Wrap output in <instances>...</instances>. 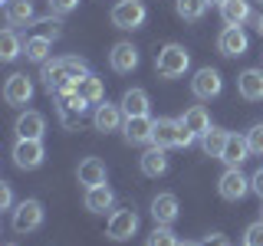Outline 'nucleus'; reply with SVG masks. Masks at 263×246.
<instances>
[{"instance_id":"obj_1","label":"nucleus","mask_w":263,"mask_h":246,"mask_svg":"<svg viewBox=\"0 0 263 246\" xmlns=\"http://www.w3.org/2000/svg\"><path fill=\"white\" fill-rule=\"evenodd\" d=\"M191 66V53H187L181 43H164L155 56V69H158L161 79H181Z\"/></svg>"},{"instance_id":"obj_2","label":"nucleus","mask_w":263,"mask_h":246,"mask_svg":"<svg viewBox=\"0 0 263 246\" xmlns=\"http://www.w3.org/2000/svg\"><path fill=\"white\" fill-rule=\"evenodd\" d=\"M194 131H187L184 125H181V118H155V135H152V145L158 148H187L194 145Z\"/></svg>"},{"instance_id":"obj_3","label":"nucleus","mask_w":263,"mask_h":246,"mask_svg":"<svg viewBox=\"0 0 263 246\" xmlns=\"http://www.w3.org/2000/svg\"><path fill=\"white\" fill-rule=\"evenodd\" d=\"M109 16H112L115 30H138L148 20V7L142 4V0H119Z\"/></svg>"},{"instance_id":"obj_4","label":"nucleus","mask_w":263,"mask_h":246,"mask_svg":"<svg viewBox=\"0 0 263 246\" xmlns=\"http://www.w3.org/2000/svg\"><path fill=\"white\" fill-rule=\"evenodd\" d=\"M10 213H13L10 217L13 233H33V230L43 227V203L40 200H20Z\"/></svg>"},{"instance_id":"obj_5","label":"nucleus","mask_w":263,"mask_h":246,"mask_svg":"<svg viewBox=\"0 0 263 246\" xmlns=\"http://www.w3.org/2000/svg\"><path fill=\"white\" fill-rule=\"evenodd\" d=\"M250 191H253V187H250V177L240 174V168H227L224 174H220V180H217V194L224 197V200H230V203L243 200Z\"/></svg>"},{"instance_id":"obj_6","label":"nucleus","mask_w":263,"mask_h":246,"mask_svg":"<svg viewBox=\"0 0 263 246\" xmlns=\"http://www.w3.org/2000/svg\"><path fill=\"white\" fill-rule=\"evenodd\" d=\"M43 161H46L43 141H33V138H16V145H13V164H16V168L33 171V168H40Z\"/></svg>"},{"instance_id":"obj_7","label":"nucleus","mask_w":263,"mask_h":246,"mask_svg":"<svg viewBox=\"0 0 263 246\" xmlns=\"http://www.w3.org/2000/svg\"><path fill=\"white\" fill-rule=\"evenodd\" d=\"M220 89H224V79H220L217 69L204 66V69L194 72V79H191V92H194V98H201V102H208V98H217Z\"/></svg>"},{"instance_id":"obj_8","label":"nucleus","mask_w":263,"mask_h":246,"mask_svg":"<svg viewBox=\"0 0 263 246\" xmlns=\"http://www.w3.org/2000/svg\"><path fill=\"white\" fill-rule=\"evenodd\" d=\"M135 233H138V213L132 210V207L115 210L112 217H109V240L125 243V240H132Z\"/></svg>"},{"instance_id":"obj_9","label":"nucleus","mask_w":263,"mask_h":246,"mask_svg":"<svg viewBox=\"0 0 263 246\" xmlns=\"http://www.w3.org/2000/svg\"><path fill=\"white\" fill-rule=\"evenodd\" d=\"M122 125H125V112H122V105H112V102L96 105V112H92V128L96 131L109 135V131H119Z\"/></svg>"},{"instance_id":"obj_10","label":"nucleus","mask_w":263,"mask_h":246,"mask_svg":"<svg viewBox=\"0 0 263 246\" xmlns=\"http://www.w3.org/2000/svg\"><path fill=\"white\" fill-rule=\"evenodd\" d=\"M247 46H250V39H247V33L240 27H224L217 36V49L220 56H227V59H237V56L247 53Z\"/></svg>"},{"instance_id":"obj_11","label":"nucleus","mask_w":263,"mask_h":246,"mask_svg":"<svg viewBox=\"0 0 263 246\" xmlns=\"http://www.w3.org/2000/svg\"><path fill=\"white\" fill-rule=\"evenodd\" d=\"M122 131H125V141L128 145H148V141H152V135H155V118H152V115H135V118H125Z\"/></svg>"},{"instance_id":"obj_12","label":"nucleus","mask_w":263,"mask_h":246,"mask_svg":"<svg viewBox=\"0 0 263 246\" xmlns=\"http://www.w3.org/2000/svg\"><path fill=\"white\" fill-rule=\"evenodd\" d=\"M4 98H7V105H27L30 102L33 98V82H30L27 72H13V76L7 79Z\"/></svg>"},{"instance_id":"obj_13","label":"nucleus","mask_w":263,"mask_h":246,"mask_svg":"<svg viewBox=\"0 0 263 246\" xmlns=\"http://www.w3.org/2000/svg\"><path fill=\"white\" fill-rule=\"evenodd\" d=\"M178 213H181V207H178V197L175 194H158L152 200V220H155V227H171L178 220Z\"/></svg>"},{"instance_id":"obj_14","label":"nucleus","mask_w":263,"mask_h":246,"mask_svg":"<svg viewBox=\"0 0 263 246\" xmlns=\"http://www.w3.org/2000/svg\"><path fill=\"white\" fill-rule=\"evenodd\" d=\"M109 66L119 72V76H128V72L138 66V49L132 46V43H125V39H122V43H115L112 53H109Z\"/></svg>"},{"instance_id":"obj_15","label":"nucleus","mask_w":263,"mask_h":246,"mask_svg":"<svg viewBox=\"0 0 263 246\" xmlns=\"http://www.w3.org/2000/svg\"><path fill=\"white\" fill-rule=\"evenodd\" d=\"M40 79H43V89H46L49 95L60 92L63 86H69V82H72V76L66 72V63H63V59H49V63H43V72H40Z\"/></svg>"},{"instance_id":"obj_16","label":"nucleus","mask_w":263,"mask_h":246,"mask_svg":"<svg viewBox=\"0 0 263 246\" xmlns=\"http://www.w3.org/2000/svg\"><path fill=\"white\" fill-rule=\"evenodd\" d=\"M76 177H79L82 187H99V184L109 180V171H105V164L99 158H82L79 168H76Z\"/></svg>"},{"instance_id":"obj_17","label":"nucleus","mask_w":263,"mask_h":246,"mask_svg":"<svg viewBox=\"0 0 263 246\" xmlns=\"http://www.w3.org/2000/svg\"><path fill=\"white\" fill-rule=\"evenodd\" d=\"M237 92L247 102H263V69H243L237 76Z\"/></svg>"},{"instance_id":"obj_18","label":"nucleus","mask_w":263,"mask_h":246,"mask_svg":"<svg viewBox=\"0 0 263 246\" xmlns=\"http://www.w3.org/2000/svg\"><path fill=\"white\" fill-rule=\"evenodd\" d=\"M16 138H33V141H43V131H46V118L40 112H23L20 118H16Z\"/></svg>"},{"instance_id":"obj_19","label":"nucleus","mask_w":263,"mask_h":246,"mask_svg":"<svg viewBox=\"0 0 263 246\" xmlns=\"http://www.w3.org/2000/svg\"><path fill=\"white\" fill-rule=\"evenodd\" d=\"M138 168H142L145 177H161L164 171H168V154H164V148L152 145L142 158H138Z\"/></svg>"},{"instance_id":"obj_20","label":"nucleus","mask_w":263,"mask_h":246,"mask_svg":"<svg viewBox=\"0 0 263 246\" xmlns=\"http://www.w3.org/2000/svg\"><path fill=\"white\" fill-rule=\"evenodd\" d=\"M220 20H224V27H243L250 20V0H224Z\"/></svg>"},{"instance_id":"obj_21","label":"nucleus","mask_w":263,"mask_h":246,"mask_svg":"<svg viewBox=\"0 0 263 246\" xmlns=\"http://www.w3.org/2000/svg\"><path fill=\"white\" fill-rule=\"evenodd\" d=\"M247 154H250L247 135H230L227 145H224V154H220V161H224L227 168H240V164L247 161Z\"/></svg>"},{"instance_id":"obj_22","label":"nucleus","mask_w":263,"mask_h":246,"mask_svg":"<svg viewBox=\"0 0 263 246\" xmlns=\"http://www.w3.org/2000/svg\"><path fill=\"white\" fill-rule=\"evenodd\" d=\"M86 210L89 213H105L115 203V194H112V187L109 184H99V187H86Z\"/></svg>"},{"instance_id":"obj_23","label":"nucleus","mask_w":263,"mask_h":246,"mask_svg":"<svg viewBox=\"0 0 263 246\" xmlns=\"http://www.w3.org/2000/svg\"><path fill=\"white\" fill-rule=\"evenodd\" d=\"M122 112H125V118H135V115H148V92L145 89H125V95H122Z\"/></svg>"},{"instance_id":"obj_24","label":"nucleus","mask_w":263,"mask_h":246,"mask_svg":"<svg viewBox=\"0 0 263 246\" xmlns=\"http://www.w3.org/2000/svg\"><path fill=\"white\" fill-rule=\"evenodd\" d=\"M33 20H36L33 0H7V23H10V27H27Z\"/></svg>"},{"instance_id":"obj_25","label":"nucleus","mask_w":263,"mask_h":246,"mask_svg":"<svg viewBox=\"0 0 263 246\" xmlns=\"http://www.w3.org/2000/svg\"><path fill=\"white\" fill-rule=\"evenodd\" d=\"M227 138H230V131L217 128V125H211V128L201 135V148H204V154H208V158H220V154H224Z\"/></svg>"},{"instance_id":"obj_26","label":"nucleus","mask_w":263,"mask_h":246,"mask_svg":"<svg viewBox=\"0 0 263 246\" xmlns=\"http://www.w3.org/2000/svg\"><path fill=\"white\" fill-rule=\"evenodd\" d=\"M181 125H184L187 131H194V135L201 138L204 131L211 128V115L204 112V105H191V109H184V115H181Z\"/></svg>"},{"instance_id":"obj_27","label":"nucleus","mask_w":263,"mask_h":246,"mask_svg":"<svg viewBox=\"0 0 263 246\" xmlns=\"http://www.w3.org/2000/svg\"><path fill=\"white\" fill-rule=\"evenodd\" d=\"M23 53H27L30 63H49V53H53V39L49 36H30L27 43H23Z\"/></svg>"},{"instance_id":"obj_28","label":"nucleus","mask_w":263,"mask_h":246,"mask_svg":"<svg viewBox=\"0 0 263 246\" xmlns=\"http://www.w3.org/2000/svg\"><path fill=\"white\" fill-rule=\"evenodd\" d=\"M79 95L86 98L89 105H102V102H105V86H102V79L92 76V72H89V76H82V79H79Z\"/></svg>"},{"instance_id":"obj_29","label":"nucleus","mask_w":263,"mask_h":246,"mask_svg":"<svg viewBox=\"0 0 263 246\" xmlns=\"http://www.w3.org/2000/svg\"><path fill=\"white\" fill-rule=\"evenodd\" d=\"M20 53H23L20 36H16L13 30H4V33H0V59H4V63H13Z\"/></svg>"},{"instance_id":"obj_30","label":"nucleus","mask_w":263,"mask_h":246,"mask_svg":"<svg viewBox=\"0 0 263 246\" xmlns=\"http://www.w3.org/2000/svg\"><path fill=\"white\" fill-rule=\"evenodd\" d=\"M211 0H178V16L181 20H201L208 13Z\"/></svg>"},{"instance_id":"obj_31","label":"nucleus","mask_w":263,"mask_h":246,"mask_svg":"<svg viewBox=\"0 0 263 246\" xmlns=\"http://www.w3.org/2000/svg\"><path fill=\"white\" fill-rule=\"evenodd\" d=\"M148 246H178V236L171 233V227H155L148 236Z\"/></svg>"},{"instance_id":"obj_32","label":"nucleus","mask_w":263,"mask_h":246,"mask_svg":"<svg viewBox=\"0 0 263 246\" xmlns=\"http://www.w3.org/2000/svg\"><path fill=\"white\" fill-rule=\"evenodd\" d=\"M63 63H66V72H69L72 79L89 76V63L82 59V56H63Z\"/></svg>"},{"instance_id":"obj_33","label":"nucleus","mask_w":263,"mask_h":246,"mask_svg":"<svg viewBox=\"0 0 263 246\" xmlns=\"http://www.w3.org/2000/svg\"><path fill=\"white\" fill-rule=\"evenodd\" d=\"M243 246H263V220L250 223L243 230Z\"/></svg>"},{"instance_id":"obj_34","label":"nucleus","mask_w":263,"mask_h":246,"mask_svg":"<svg viewBox=\"0 0 263 246\" xmlns=\"http://www.w3.org/2000/svg\"><path fill=\"white\" fill-rule=\"evenodd\" d=\"M247 145H250V154H263V125H253L247 131Z\"/></svg>"},{"instance_id":"obj_35","label":"nucleus","mask_w":263,"mask_h":246,"mask_svg":"<svg viewBox=\"0 0 263 246\" xmlns=\"http://www.w3.org/2000/svg\"><path fill=\"white\" fill-rule=\"evenodd\" d=\"M79 7V0H49V10L53 13H72Z\"/></svg>"},{"instance_id":"obj_36","label":"nucleus","mask_w":263,"mask_h":246,"mask_svg":"<svg viewBox=\"0 0 263 246\" xmlns=\"http://www.w3.org/2000/svg\"><path fill=\"white\" fill-rule=\"evenodd\" d=\"M0 210H13V191H10V184H0Z\"/></svg>"},{"instance_id":"obj_37","label":"nucleus","mask_w":263,"mask_h":246,"mask_svg":"<svg viewBox=\"0 0 263 246\" xmlns=\"http://www.w3.org/2000/svg\"><path fill=\"white\" fill-rule=\"evenodd\" d=\"M201 246H230V240H227L224 233H208V236L201 240Z\"/></svg>"},{"instance_id":"obj_38","label":"nucleus","mask_w":263,"mask_h":246,"mask_svg":"<svg viewBox=\"0 0 263 246\" xmlns=\"http://www.w3.org/2000/svg\"><path fill=\"white\" fill-rule=\"evenodd\" d=\"M250 187H253V194L263 200V168L260 171H253V177H250Z\"/></svg>"},{"instance_id":"obj_39","label":"nucleus","mask_w":263,"mask_h":246,"mask_svg":"<svg viewBox=\"0 0 263 246\" xmlns=\"http://www.w3.org/2000/svg\"><path fill=\"white\" fill-rule=\"evenodd\" d=\"M257 33H260V36H263V13L257 16Z\"/></svg>"},{"instance_id":"obj_40","label":"nucleus","mask_w":263,"mask_h":246,"mask_svg":"<svg viewBox=\"0 0 263 246\" xmlns=\"http://www.w3.org/2000/svg\"><path fill=\"white\" fill-rule=\"evenodd\" d=\"M178 246H201V243H191V240H187V243H178Z\"/></svg>"},{"instance_id":"obj_41","label":"nucleus","mask_w":263,"mask_h":246,"mask_svg":"<svg viewBox=\"0 0 263 246\" xmlns=\"http://www.w3.org/2000/svg\"><path fill=\"white\" fill-rule=\"evenodd\" d=\"M211 4H217V7H220V4H224V0H211Z\"/></svg>"},{"instance_id":"obj_42","label":"nucleus","mask_w":263,"mask_h":246,"mask_svg":"<svg viewBox=\"0 0 263 246\" xmlns=\"http://www.w3.org/2000/svg\"><path fill=\"white\" fill-rule=\"evenodd\" d=\"M7 246H16V243H7Z\"/></svg>"},{"instance_id":"obj_43","label":"nucleus","mask_w":263,"mask_h":246,"mask_svg":"<svg viewBox=\"0 0 263 246\" xmlns=\"http://www.w3.org/2000/svg\"><path fill=\"white\" fill-rule=\"evenodd\" d=\"M260 4H263V0H260Z\"/></svg>"}]
</instances>
